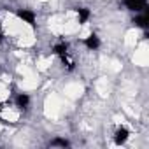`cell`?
<instances>
[{"label": "cell", "instance_id": "obj_8", "mask_svg": "<svg viewBox=\"0 0 149 149\" xmlns=\"http://www.w3.org/2000/svg\"><path fill=\"white\" fill-rule=\"evenodd\" d=\"M51 144H53V146H68V142L63 140V139H56V140H53Z\"/></svg>", "mask_w": 149, "mask_h": 149}, {"label": "cell", "instance_id": "obj_4", "mask_svg": "<svg viewBox=\"0 0 149 149\" xmlns=\"http://www.w3.org/2000/svg\"><path fill=\"white\" fill-rule=\"evenodd\" d=\"M84 44H86L88 49H97V47L100 46V40H98V37L93 33V35H90V37L84 39Z\"/></svg>", "mask_w": 149, "mask_h": 149}, {"label": "cell", "instance_id": "obj_7", "mask_svg": "<svg viewBox=\"0 0 149 149\" xmlns=\"http://www.w3.org/2000/svg\"><path fill=\"white\" fill-rule=\"evenodd\" d=\"M16 102H18L19 107H26L28 102H30V98H28V95H19V97L16 98Z\"/></svg>", "mask_w": 149, "mask_h": 149}, {"label": "cell", "instance_id": "obj_5", "mask_svg": "<svg viewBox=\"0 0 149 149\" xmlns=\"http://www.w3.org/2000/svg\"><path fill=\"white\" fill-rule=\"evenodd\" d=\"M135 25H137V26H140V28H147V26H149V18H147V13H144L142 16L135 18Z\"/></svg>", "mask_w": 149, "mask_h": 149}, {"label": "cell", "instance_id": "obj_9", "mask_svg": "<svg viewBox=\"0 0 149 149\" xmlns=\"http://www.w3.org/2000/svg\"><path fill=\"white\" fill-rule=\"evenodd\" d=\"M0 111H2V105H0Z\"/></svg>", "mask_w": 149, "mask_h": 149}, {"label": "cell", "instance_id": "obj_1", "mask_svg": "<svg viewBox=\"0 0 149 149\" xmlns=\"http://www.w3.org/2000/svg\"><path fill=\"white\" fill-rule=\"evenodd\" d=\"M125 6L130 9V11H144L146 6H147V0H125Z\"/></svg>", "mask_w": 149, "mask_h": 149}, {"label": "cell", "instance_id": "obj_3", "mask_svg": "<svg viewBox=\"0 0 149 149\" xmlns=\"http://www.w3.org/2000/svg\"><path fill=\"white\" fill-rule=\"evenodd\" d=\"M18 18H21L23 21H26V23L32 25V26L35 25V14H33L32 11H25V9H23V11L18 13Z\"/></svg>", "mask_w": 149, "mask_h": 149}, {"label": "cell", "instance_id": "obj_6", "mask_svg": "<svg viewBox=\"0 0 149 149\" xmlns=\"http://www.w3.org/2000/svg\"><path fill=\"white\" fill-rule=\"evenodd\" d=\"M77 14H79V23H84V21L90 18V11L84 9V7H79V9H77Z\"/></svg>", "mask_w": 149, "mask_h": 149}, {"label": "cell", "instance_id": "obj_2", "mask_svg": "<svg viewBox=\"0 0 149 149\" xmlns=\"http://www.w3.org/2000/svg\"><path fill=\"white\" fill-rule=\"evenodd\" d=\"M128 137H130V132L126 128H118L116 130V135H114V142L118 146H121V144H125L128 140Z\"/></svg>", "mask_w": 149, "mask_h": 149}]
</instances>
